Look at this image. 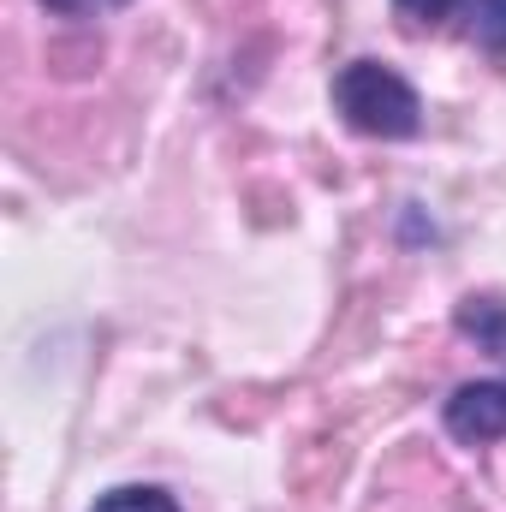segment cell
<instances>
[{"label": "cell", "mask_w": 506, "mask_h": 512, "mask_svg": "<svg viewBox=\"0 0 506 512\" xmlns=\"http://www.w3.org/2000/svg\"><path fill=\"white\" fill-rule=\"evenodd\" d=\"M334 114L358 137H387L393 143V137L423 131V96L387 60H346L334 72Z\"/></svg>", "instance_id": "obj_1"}, {"label": "cell", "mask_w": 506, "mask_h": 512, "mask_svg": "<svg viewBox=\"0 0 506 512\" xmlns=\"http://www.w3.org/2000/svg\"><path fill=\"white\" fill-rule=\"evenodd\" d=\"M441 423H447V435H453V441H465V447H489V441H501V435H506V376H501V382L453 387V399H447Z\"/></svg>", "instance_id": "obj_2"}, {"label": "cell", "mask_w": 506, "mask_h": 512, "mask_svg": "<svg viewBox=\"0 0 506 512\" xmlns=\"http://www.w3.org/2000/svg\"><path fill=\"white\" fill-rule=\"evenodd\" d=\"M453 328L465 334V340H477V352H489L495 364L506 370V304L501 298H459V310H453Z\"/></svg>", "instance_id": "obj_3"}, {"label": "cell", "mask_w": 506, "mask_h": 512, "mask_svg": "<svg viewBox=\"0 0 506 512\" xmlns=\"http://www.w3.org/2000/svg\"><path fill=\"white\" fill-rule=\"evenodd\" d=\"M465 12V36L489 54H506V0H459Z\"/></svg>", "instance_id": "obj_4"}, {"label": "cell", "mask_w": 506, "mask_h": 512, "mask_svg": "<svg viewBox=\"0 0 506 512\" xmlns=\"http://www.w3.org/2000/svg\"><path fill=\"white\" fill-rule=\"evenodd\" d=\"M90 512H179V501L167 489H155V483H120V489H108Z\"/></svg>", "instance_id": "obj_5"}, {"label": "cell", "mask_w": 506, "mask_h": 512, "mask_svg": "<svg viewBox=\"0 0 506 512\" xmlns=\"http://www.w3.org/2000/svg\"><path fill=\"white\" fill-rule=\"evenodd\" d=\"M393 6H399V12H405L417 30H435L447 12H459V0H393Z\"/></svg>", "instance_id": "obj_6"}, {"label": "cell", "mask_w": 506, "mask_h": 512, "mask_svg": "<svg viewBox=\"0 0 506 512\" xmlns=\"http://www.w3.org/2000/svg\"><path fill=\"white\" fill-rule=\"evenodd\" d=\"M54 18H108V12H120L131 0H42Z\"/></svg>", "instance_id": "obj_7"}]
</instances>
